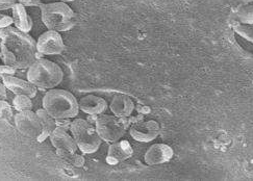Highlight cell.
Segmentation results:
<instances>
[{
    "label": "cell",
    "mask_w": 253,
    "mask_h": 181,
    "mask_svg": "<svg viewBox=\"0 0 253 181\" xmlns=\"http://www.w3.org/2000/svg\"><path fill=\"white\" fill-rule=\"evenodd\" d=\"M0 49L3 63L14 68H29L37 60V42L13 26L0 30Z\"/></svg>",
    "instance_id": "obj_1"
},
{
    "label": "cell",
    "mask_w": 253,
    "mask_h": 181,
    "mask_svg": "<svg viewBox=\"0 0 253 181\" xmlns=\"http://www.w3.org/2000/svg\"><path fill=\"white\" fill-rule=\"evenodd\" d=\"M43 109L54 120L72 119L79 115V101L66 90L51 89L43 98Z\"/></svg>",
    "instance_id": "obj_2"
},
{
    "label": "cell",
    "mask_w": 253,
    "mask_h": 181,
    "mask_svg": "<svg viewBox=\"0 0 253 181\" xmlns=\"http://www.w3.org/2000/svg\"><path fill=\"white\" fill-rule=\"evenodd\" d=\"M63 77L61 67L45 59L36 60L27 71V80L39 89H54L62 82Z\"/></svg>",
    "instance_id": "obj_3"
},
{
    "label": "cell",
    "mask_w": 253,
    "mask_h": 181,
    "mask_svg": "<svg viewBox=\"0 0 253 181\" xmlns=\"http://www.w3.org/2000/svg\"><path fill=\"white\" fill-rule=\"evenodd\" d=\"M41 18L49 31L67 32L75 24V14L66 2L41 3Z\"/></svg>",
    "instance_id": "obj_4"
},
{
    "label": "cell",
    "mask_w": 253,
    "mask_h": 181,
    "mask_svg": "<svg viewBox=\"0 0 253 181\" xmlns=\"http://www.w3.org/2000/svg\"><path fill=\"white\" fill-rule=\"evenodd\" d=\"M70 131L81 151L86 154H92L101 146L102 140L96 127L84 119H75L70 124Z\"/></svg>",
    "instance_id": "obj_5"
},
{
    "label": "cell",
    "mask_w": 253,
    "mask_h": 181,
    "mask_svg": "<svg viewBox=\"0 0 253 181\" xmlns=\"http://www.w3.org/2000/svg\"><path fill=\"white\" fill-rule=\"evenodd\" d=\"M96 130L102 141L114 143L121 140L125 133V125L121 118L110 115H100L96 120Z\"/></svg>",
    "instance_id": "obj_6"
},
{
    "label": "cell",
    "mask_w": 253,
    "mask_h": 181,
    "mask_svg": "<svg viewBox=\"0 0 253 181\" xmlns=\"http://www.w3.org/2000/svg\"><path fill=\"white\" fill-rule=\"evenodd\" d=\"M15 124L21 135L29 139H36L42 135L43 126L37 112L32 110L19 111L15 116Z\"/></svg>",
    "instance_id": "obj_7"
},
{
    "label": "cell",
    "mask_w": 253,
    "mask_h": 181,
    "mask_svg": "<svg viewBox=\"0 0 253 181\" xmlns=\"http://www.w3.org/2000/svg\"><path fill=\"white\" fill-rule=\"evenodd\" d=\"M65 45L62 36L55 31L45 32L37 41V51L45 55L60 54L64 51Z\"/></svg>",
    "instance_id": "obj_8"
},
{
    "label": "cell",
    "mask_w": 253,
    "mask_h": 181,
    "mask_svg": "<svg viewBox=\"0 0 253 181\" xmlns=\"http://www.w3.org/2000/svg\"><path fill=\"white\" fill-rule=\"evenodd\" d=\"M159 133L160 124L154 120L135 123L129 129L131 138L140 143H149L157 139Z\"/></svg>",
    "instance_id": "obj_9"
},
{
    "label": "cell",
    "mask_w": 253,
    "mask_h": 181,
    "mask_svg": "<svg viewBox=\"0 0 253 181\" xmlns=\"http://www.w3.org/2000/svg\"><path fill=\"white\" fill-rule=\"evenodd\" d=\"M174 156V151L171 146L167 144H154L151 145L144 155L145 163L148 166H157L169 163Z\"/></svg>",
    "instance_id": "obj_10"
},
{
    "label": "cell",
    "mask_w": 253,
    "mask_h": 181,
    "mask_svg": "<svg viewBox=\"0 0 253 181\" xmlns=\"http://www.w3.org/2000/svg\"><path fill=\"white\" fill-rule=\"evenodd\" d=\"M133 154V149L128 141L119 140L114 142L109 147L108 156H106V163L109 165H118L119 163L128 159Z\"/></svg>",
    "instance_id": "obj_11"
},
{
    "label": "cell",
    "mask_w": 253,
    "mask_h": 181,
    "mask_svg": "<svg viewBox=\"0 0 253 181\" xmlns=\"http://www.w3.org/2000/svg\"><path fill=\"white\" fill-rule=\"evenodd\" d=\"M2 81L5 88L16 95H26V96L34 98L37 95V87L32 82L17 78L14 75H3Z\"/></svg>",
    "instance_id": "obj_12"
},
{
    "label": "cell",
    "mask_w": 253,
    "mask_h": 181,
    "mask_svg": "<svg viewBox=\"0 0 253 181\" xmlns=\"http://www.w3.org/2000/svg\"><path fill=\"white\" fill-rule=\"evenodd\" d=\"M50 142L56 150L68 151V152H76L79 147L76 145V142L70 135H68L67 129L56 126L55 129L50 135Z\"/></svg>",
    "instance_id": "obj_13"
},
{
    "label": "cell",
    "mask_w": 253,
    "mask_h": 181,
    "mask_svg": "<svg viewBox=\"0 0 253 181\" xmlns=\"http://www.w3.org/2000/svg\"><path fill=\"white\" fill-rule=\"evenodd\" d=\"M79 107L87 115H101L108 109V102L95 95H86L79 101Z\"/></svg>",
    "instance_id": "obj_14"
},
{
    "label": "cell",
    "mask_w": 253,
    "mask_h": 181,
    "mask_svg": "<svg viewBox=\"0 0 253 181\" xmlns=\"http://www.w3.org/2000/svg\"><path fill=\"white\" fill-rule=\"evenodd\" d=\"M110 109L116 117L121 119L127 118L131 115L134 109V103L126 95H116L112 99Z\"/></svg>",
    "instance_id": "obj_15"
},
{
    "label": "cell",
    "mask_w": 253,
    "mask_h": 181,
    "mask_svg": "<svg viewBox=\"0 0 253 181\" xmlns=\"http://www.w3.org/2000/svg\"><path fill=\"white\" fill-rule=\"evenodd\" d=\"M13 20L15 27L20 32L27 34L32 31L34 25L32 18L28 16L25 6L20 2L13 6Z\"/></svg>",
    "instance_id": "obj_16"
},
{
    "label": "cell",
    "mask_w": 253,
    "mask_h": 181,
    "mask_svg": "<svg viewBox=\"0 0 253 181\" xmlns=\"http://www.w3.org/2000/svg\"><path fill=\"white\" fill-rule=\"evenodd\" d=\"M37 115L38 117L40 118V121L42 123V126H43V132L42 135L38 138V142H44L47 138H49L51 132L55 129L56 127V124H55V120L44 109H38L37 111Z\"/></svg>",
    "instance_id": "obj_17"
},
{
    "label": "cell",
    "mask_w": 253,
    "mask_h": 181,
    "mask_svg": "<svg viewBox=\"0 0 253 181\" xmlns=\"http://www.w3.org/2000/svg\"><path fill=\"white\" fill-rule=\"evenodd\" d=\"M56 154L57 156H60L61 159H63L68 166L76 168V169L83 168L84 166V157L76 154L75 152L56 150Z\"/></svg>",
    "instance_id": "obj_18"
},
{
    "label": "cell",
    "mask_w": 253,
    "mask_h": 181,
    "mask_svg": "<svg viewBox=\"0 0 253 181\" xmlns=\"http://www.w3.org/2000/svg\"><path fill=\"white\" fill-rule=\"evenodd\" d=\"M13 103L16 110L18 111L33 109V101L31 100V97L26 96V95H16Z\"/></svg>",
    "instance_id": "obj_19"
},
{
    "label": "cell",
    "mask_w": 253,
    "mask_h": 181,
    "mask_svg": "<svg viewBox=\"0 0 253 181\" xmlns=\"http://www.w3.org/2000/svg\"><path fill=\"white\" fill-rule=\"evenodd\" d=\"M13 118V109L11 106L4 100H0V122L8 124Z\"/></svg>",
    "instance_id": "obj_20"
},
{
    "label": "cell",
    "mask_w": 253,
    "mask_h": 181,
    "mask_svg": "<svg viewBox=\"0 0 253 181\" xmlns=\"http://www.w3.org/2000/svg\"><path fill=\"white\" fill-rule=\"evenodd\" d=\"M14 23L13 18L0 14V30L1 28H5L7 26H11Z\"/></svg>",
    "instance_id": "obj_21"
},
{
    "label": "cell",
    "mask_w": 253,
    "mask_h": 181,
    "mask_svg": "<svg viewBox=\"0 0 253 181\" xmlns=\"http://www.w3.org/2000/svg\"><path fill=\"white\" fill-rule=\"evenodd\" d=\"M16 73V68H14V67H11V66H7V65H3V66H0V76L3 75H14Z\"/></svg>",
    "instance_id": "obj_22"
},
{
    "label": "cell",
    "mask_w": 253,
    "mask_h": 181,
    "mask_svg": "<svg viewBox=\"0 0 253 181\" xmlns=\"http://www.w3.org/2000/svg\"><path fill=\"white\" fill-rule=\"evenodd\" d=\"M16 4V0H0V11H6V9L13 8Z\"/></svg>",
    "instance_id": "obj_23"
},
{
    "label": "cell",
    "mask_w": 253,
    "mask_h": 181,
    "mask_svg": "<svg viewBox=\"0 0 253 181\" xmlns=\"http://www.w3.org/2000/svg\"><path fill=\"white\" fill-rule=\"evenodd\" d=\"M19 2L24 6H37L40 5V0H19Z\"/></svg>",
    "instance_id": "obj_24"
},
{
    "label": "cell",
    "mask_w": 253,
    "mask_h": 181,
    "mask_svg": "<svg viewBox=\"0 0 253 181\" xmlns=\"http://www.w3.org/2000/svg\"><path fill=\"white\" fill-rule=\"evenodd\" d=\"M6 98V88L5 85L0 83V100H4Z\"/></svg>",
    "instance_id": "obj_25"
},
{
    "label": "cell",
    "mask_w": 253,
    "mask_h": 181,
    "mask_svg": "<svg viewBox=\"0 0 253 181\" xmlns=\"http://www.w3.org/2000/svg\"><path fill=\"white\" fill-rule=\"evenodd\" d=\"M63 2H71V1H74V0H62Z\"/></svg>",
    "instance_id": "obj_26"
}]
</instances>
